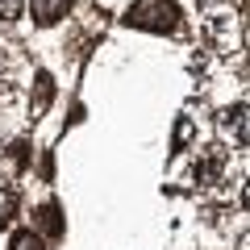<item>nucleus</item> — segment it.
Wrapping results in <instances>:
<instances>
[{
  "mask_svg": "<svg viewBox=\"0 0 250 250\" xmlns=\"http://www.w3.org/2000/svg\"><path fill=\"white\" fill-rule=\"evenodd\" d=\"M125 25L142 34H184V13L175 0H134L125 9Z\"/></svg>",
  "mask_w": 250,
  "mask_h": 250,
  "instance_id": "nucleus-1",
  "label": "nucleus"
},
{
  "mask_svg": "<svg viewBox=\"0 0 250 250\" xmlns=\"http://www.w3.org/2000/svg\"><path fill=\"white\" fill-rule=\"evenodd\" d=\"M229 171H233V159L221 142L196 146V154H192V184L200 192H217L221 184H229Z\"/></svg>",
  "mask_w": 250,
  "mask_h": 250,
  "instance_id": "nucleus-2",
  "label": "nucleus"
},
{
  "mask_svg": "<svg viewBox=\"0 0 250 250\" xmlns=\"http://www.w3.org/2000/svg\"><path fill=\"white\" fill-rule=\"evenodd\" d=\"M205 38H208L205 50H217L221 59L242 54V13L213 9V13H208V21H205Z\"/></svg>",
  "mask_w": 250,
  "mask_h": 250,
  "instance_id": "nucleus-3",
  "label": "nucleus"
},
{
  "mask_svg": "<svg viewBox=\"0 0 250 250\" xmlns=\"http://www.w3.org/2000/svg\"><path fill=\"white\" fill-rule=\"evenodd\" d=\"M217 134H221V146L225 150H246V100H238V104H225L221 113L213 117Z\"/></svg>",
  "mask_w": 250,
  "mask_h": 250,
  "instance_id": "nucleus-4",
  "label": "nucleus"
},
{
  "mask_svg": "<svg viewBox=\"0 0 250 250\" xmlns=\"http://www.w3.org/2000/svg\"><path fill=\"white\" fill-rule=\"evenodd\" d=\"M71 9H75V0H25V13L38 29L62 25V21L71 17Z\"/></svg>",
  "mask_w": 250,
  "mask_h": 250,
  "instance_id": "nucleus-5",
  "label": "nucleus"
},
{
  "mask_svg": "<svg viewBox=\"0 0 250 250\" xmlns=\"http://www.w3.org/2000/svg\"><path fill=\"white\" fill-rule=\"evenodd\" d=\"M34 88H29V100H25V121H38L46 108L54 104V75L46 67H34Z\"/></svg>",
  "mask_w": 250,
  "mask_h": 250,
  "instance_id": "nucleus-6",
  "label": "nucleus"
},
{
  "mask_svg": "<svg viewBox=\"0 0 250 250\" xmlns=\"http://www.w3.org/2000/svg\"><path fill=\"white\" fill-rule=\"evenodd\" d=\"M29 229H34L38 238L46 242V246H50V242H59L62 233H67V221H62V208L54 205V200L38 205V208H34V225H29Z\"/></svg>",
  "mask_w": 250,
  "mask_h": 250,
  "instance_id": "nucleus-7",
  "label": "nucleus"
},
{
  "mask_svg": "<svg viewBox=\"0 0 250 250\" xmlns=\"http://www.w3.org/2000/svg\"><path fill=\"white\" fill-rule=\"evenodd\" d=\"M21 213V192L13 184H0V229H9Z\"/></svg>",
  "mask_w": 250,
  "mask_h": 250,
  "instance_id": "nucleus-8",
  "label": "nucleus"
},
{
  "mask_svg": "<svg viewBox=\"0 0 250 250\" xmlns=\"http://www.w3.org/2000/svg\"><path fill=\"white\" fill-rule=\"evenodd\" d=\"M9 250H50V246H46L34 229H17V233L9 238Z\"/></svg>",
  "mask_w": 250,
  "mask_h": 250,
  "instance_id": "nucleus-9",
  "label": "nucleus"
},
{
  "mask_svg": "<svg viewBox=\"0 0 250 250\" xmlns=\"http://www.w3.org/2000/svg\"><path fill=\"white\" fill-rule=\"evenodd\" d=\"M29 159H34L29 142H25V138H13V142H9V163H13L17 171H25V167H29Z\"/></svg>",
  "mask_w": 250,
  "mask_h": 250,
  "instance_id": "nucleus-10",
  "label": "nucleus"
},
{
  "mask_svg": "<svg viewBox=\"0 0 250 250\" xmlns=\"http://www.w3.org/2000/svg\"><path fill=\"white\" fill-rule=\"evenodd\" d=\"M21 13H25V0H0V21H4V25L17 21Z\"/></svg>",
  "mask_w": 250,
  "mask_h": 250,
  "instance_id": "nucleus-11",
  "label": "nucleus"
},
{
  "mask_svg": "<svg viewBox=\"0 0 250 250\" xmlns=\"http://www.w3.org/2000/svg\"><path fill=\"white\" fill-rule=\"evenodd\" d=\"M188 142H192V121L179 117V125H175V150H188Z\"/></svg>",
  "mask_w": 250,
  "mask_h": 250,
  "instance_id": "nucleus-12",
  "label": "nucleus"
},
{
  "mask_svg": "<svg viewBox=\"0 0 250 250\" xmlns=\"http://www.w3.org/2000/svg\"><path fill=\"white\" fill-rule=\"evenodd\" d=\"M196 4H200V9H205V13H213L217 4H225V0H196Z\"/></svg>",
  "mask_w": 250,
  "mask_h": 250,
  "instance_id": "nucleus-13",
  "label": "nucleus"
}]
</instances>
